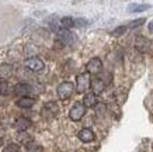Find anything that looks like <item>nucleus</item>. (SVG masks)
Wrapping results in <instances>:
<instances>
[{"label": "nucleus", "mask_w": 153, "mask_h": 152, "mask_svg": "<svg viewBox=\"0 0 153 152\" xmlns=\"http://www.w3.org/2000/svg\"><path fill=\"white\" fill-rule=\"evenodd\" d=\"M91 85V79H90V73L84 72V73L77 75L76 78V92L77 93H86Z\"/></svg>", "instance_id": "obj_1"}, {"label": "nucleus", "mask_w": 153, "mask_h": 152, "mask_svg": "<svg viewBox=\"0 0 153 152\" xmlns=\"http://www.w3.org/2000/svg\"><path fill=\"white\" fill-rule=\"evenodd\" d=\"M86 109H87V107L83 104V101H82V103H80V101H76L69 111V118L72 121H80L84 117V114H86Z\"/></svg>", "instance_id": "obj_2"}, {"label": "nucleus", "mask_w": 153, "mask_h": 152, "mask_svg": "<svg viewBox=\"0 0 153 152\" xmlns=\"http://www.w3.org/2000/svg\"><path fill=\"white\" fill-rule=\"evenodd\" d=\"M74 92V85L72 82H62L56 89V93H58V97L60 100H66L69 99Z\"/></svg>", "instance_id": "obj_3"}, {"label": "nucleus", "mask_w": 153, "mask_h": 152, "mask_svg": "<svg viewBox=\"0 0 153 152\" xmlns=\"http://www.w3.org/2000/svg\"><path fill=\"white\" fill-rule=\"evenodd\" d=\"M24 65L27 66L30 70H33V72H39L45 68V64L42 62L41 58H38V56H31V58H27Z\"/></svg>", "instance_id": "obj_4"}, {"label": "nucleus", "mask_w": 153, "mask_h": 152, "mask_svg": "<svg viewBox=\"0 0 153 152\" xmlns=\"http://www.w3.org/2000/svg\"><path fill=\"white\" fill-rule=\"evenodd\" d=\"M102 70V62L100 58H91L86 64V72H88L90 75H98L101 73Z\"/></svg>", "instance_id": "obj_5"}, {"label": "nucleus", "mask_w": 153, "mask_h": 152, "mask_svg": "<svg viewBox=\"0 0 153 152\" xmlns=\"http://www.w3.org/2000/svg\"><path fill=\"white\" fill-rule=\"evenodd\" d=\"M58 113H59V107H58V104H56L55 101L47 103L44 106V109H42V115L45 118H53V117H56Z\"/></svg>", "instance_id": "obj_6"}, {"label": "nucleus", "mask_w": 153, "mask_h": 152, "mask_svg": "<svg viewBox=\"0 0 153 152\" xmlns=\"http://www.w3.org/2000/svg\"><path fill=\"white\" fill-rule=\"evenodd\" d=\"M58 37H59V40L63 44H66V45H72L74 41H76V35H74L73 32H70L69 30H66V28H63V30H58Z\"/></svg>", "instance_id": "obj_7"}, {"label": "nucleus", "mask_w": 153, "mask_h": 152, "mask_svg": "<svg viewBox=\"0 0 153 152\" xmlns=\"http://www.w3.org/2000/svg\"><path fill=\"white\" fill-rule=\"evenodd\" d=\"M13 93L19 97H27L31 93V86L27 83H17L13 89Z\"/></svg>", "instance_id": "obj_8"}, {"label": "nucleus", "mask_w": 153, "mask_h": 152, "mask_svg": "<svg viewBox=\"0 0 153 152\" xmlns=\"http://www.w3.org/2000/svg\"><path fill=\"white\" fill-rule=\"evenodd\" d=\"M105 80L102 78H93L91 79V85H90V88L93 89V92L96 94H100V93L104 92V89H105Z\"/></svg>", "instance_id": "obj_9"}, {"label": "nucleus", "mask_w": 153, "mask_h": 152, "mask_svg": "<svg viewBox=\"0 0 153 152\" xmlns=\"http://www.w3.org/2000/svg\"><path fill=\"white\" fill-rule=\"evenodd\" d=\"M77 137H79V139L82 142H91V141H94V138H96L93 130H90V128L80 130L79 134H77Z\"/></svg>", "instance_id": "obj_10"}, {"label": "nucleus", "mask_w": 153, "mask_h": 152, "mask_svg": "<svg viewBox=\"0 0 153 152\" xmlns=\"http://www.w3.org/2000/svg\"><path fill=\"white\" fill-rule=\"evenodd\" d=\"M14 127H16V130L20 131V133H25V131L31 127V120H30V118H24V117H21V118H19V120L16 121Z\"/></svg>", "instance_id": "obj_11"}, {"label": "nucleus", "mask_w": 153, "mask_h": 152, "mask_svg": "<svg viewBox=\"0 0 153 152\" xmlns=\"http://www.w3.org/2000/svg\"><path fill=\"white\" fill-rule=\"evenodd\" d=\"M35 104V100L33 97H20L19 100L16 101V106L20 109H31Z\"/></svg>", "instance_id": "obj_12"}, {"label": "nucleus", "mask_w": 153, "mask_h": 152, "mask_svg": "<svg viewBox=\"0 0 153 152\" xmlns=\"http://www.w3.org/2000/svg\"><path fill=\"white\" fill-rule=\"evenodd\" d=\"M97 103H98V99H97V94H96L94 92L84 94V97H83V104L86 107H94V106H97Z\"/></svg>", "instance_id": "obj_13"}, {"label": "nucleus", "mask_w": 153, "mask_h": 152, "mask_svg": "<svg viewBox=\"0 0 153 152\" xmlns=\"http://www.w3.org/2000/svg\"><path fill=\"white\" fill-rule=\"evenodd\" d=\"M13 75V66L10 64H1L0 65V79H9Z\"/></svg>", "instance_id": "obj_14"}, {"label": "nucleus", "mask_w": 153, "mask_h": 152, "mask_svg": "<svg viewBox=\"0 0 153 152\" xmlns=\"http://www.w3.org/2000/svg\"><path fill=\"white\" fill-rule=\"evenodd\" d=\"M11 85L7 80H1L0 82V96H9L11 93Z\"/></svg>", "instance_id": "obj_15"}, {"label": "nucleus", "mask_w": 153, "mask_h": 152, "mask_svg": "<svg viewBox=\"0 0 153 152\" xmlns=\"http://www.w3.org/2000/svg\"><path fill=\"white\" fill-rule=\"evenodd\" d=\"M149 4H129L128 6V11L129 13H140V11H146L149 10Z\"/></svg>", "instance_id": "obj_16"}, {"label": "nucleus", "mask_w": 153, "mask_h": 152, "mask_svg": "<svg viewBox=\"0 0 153 152\" xmlns=\"http://www.w3.org/2000/svg\"><path fill=\"white\" fill-rule=\"evenodd\" d=\"M136 48H138L140 52H146L149 48V41L143 37H139L136 40Z\"/></svg>", "instance_id": "obj_17"}, {"label": "nucleus", "mask_w": 153, "mask_h": 152, "mask_svg": "<svg viewBox=\"0 0 153 152\" xmlns=\"http://www.w3.org/2000/svg\"><path fill=\"white\" fill-rule=\"evenodd\" d=\"M60 25H62V28L70 30L72 27L76 25V23H74V19H72V17H63V19H60Z\"/></svg>", "instance_id": "obj_18"}, {"label": "nucleus", "mask_w": 153, "mask_h": 152, "mask_svg": "<svg viewBox=\"0 0 153 152\" xmlns=\"http://www.w3.org/2000/svg\"><path fill=\"white\" fill-rule=\"evenodd\" d=\"M126 30H128V25H120V27H117L115 30L111 32V35H112V37H121V35H122Z\"/></svg>", "instance_id": "obj_19"}, {"label": "nucleus", "mask_w": 153, "mask_h": 152, "mask_svg": "<svg viewBox=\"0 0 153 152\" xmlns=\"http://www.w3.org/2000/svg\"><path fill=\"white\" fill-rule=\"evenodd\" d=\"M20 148L17 144H9L7 147H4V149H3V152H19Z\"/></svg>", "instance_id": "obj_20"}, {"label": "nucleus", "mask_w": 153, "mask_h": 152, "mask_svg": "<svg viewBox=\"0 0 153 152\" xmlns=\"http://www.w3.org/2000/svg\"><path fill=\"white\" fill-rule=\"evenodd\" d=\"M145 23V19H138V20H134V21H131L128 24V28H135V27H139L142 24Z\"/></svg>", "instance_id": "obj_21"}, {"label": "nucleus", "mask_w": 153, "mask_h": 152, "mask_svg": "<svg viewBox=\"0 0 153 152\" xmlns=\"http://www.w3.org/2000/svg\"><path fill=\"white\" fill-rule=\"evenodd\" d=\"M74 23H76V25H87V21L83 19H77L74 20Z\"/></svg>", "instance_id": "obj_22"}, {"label": "nucleus", "mask_w": 153, "mask_h": 152, "mask_svg": "<svg viewBox=\"0 0 153 152\" xmlns=\"http://www.w3.org/2000/svg\"><path fill=\"white\" fill-rule=\"evenodd\" d=\"M149 31L153 32V20L150 21V23H149Z\"/></svg>", "instance_id": "obj_23"}, {"label": "nucleus", "mask_w": 153, "mask_h": 152, "mask_svg": "<svg viewBox=\"0 0 153 152\" xmlns=\"http://www.w3.org/2000/svg\"><path fill=\"white\" fill-rule=\"evenodd\" d=\"M1 145H3V139L0 138V147H1Z\"/></svg>", "instance_id": "obj_24"}]
</instances>
